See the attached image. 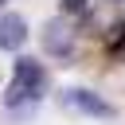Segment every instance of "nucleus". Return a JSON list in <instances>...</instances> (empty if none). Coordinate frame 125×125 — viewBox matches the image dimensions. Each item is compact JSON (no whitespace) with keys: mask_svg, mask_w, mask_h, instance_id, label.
Instances as JSON below:
<instances>
[{"mask_svg":"<svg viewBox=\"0 0 125 125\" xmlns=\"http://www.w3.org/2000/svg\"><path fill=\"white\" fill-rule=\"evenodd\" d=\"M47 90V70L35 62V59H20L16 70H12V82L4 90V102L16 109V105H35L39 94Z\"/></svg>","mask_w":125,"mask_h":125,"instance_id":"obj_1","label":"nucleus"},{"mask_svg":"<svg viewBox=\"0 0 125 125\" xmlns=\"http://www.w3.org/2000/svg\"><path fill=\"white\" fill-rule=\"evenodd\" d=\"M74 39H78V31H74V23L62 20V16L43 27V47H47L55 59H70V55H74Z\"/></svg>","mask_w":125,"mask_h":125,"instance_id":"obj_2","label":"nucleus"},{"mask_svg":"<svg viewBox=\"0 0 125 125\" xmlns=\"http://www.w3.org/2000/svg\"><path fill=\"white\" fill-rule=\"evenodd\" d=\"M62 109L82 113V117H113V105L98 98L94 90H62Z\"/></svg>","mask_w":125,"mask_h":125,"instance_id":"obj_3","label":"nucleus"},{"mask_svg":"<svg viewBox=\"0 0 125 125\" xmlns=\"http://www.w3.org/2000/svg\"><path fill=\"white\" fill-rule=\"evenodd\" d=\"M23 39H27V23H23V16L4 12V16H0V51H20Z\"/></svg>","mask_w":125,"mask_h":125,"instance_id":"obj_4","label":"nucleus"},{"mask_svg":"<svg viewBox=\"0 0 125 125\" xmlns=\"http://www.w3.org/2000/svg\"><path fill=\"white\" fill-rule=\"evenodd\" d=\"M109 59H117V62H125V23H117L113 31H109Z\"/></svg>","mask_w":125,"mask_h":125,"instance_id":"obj_5","label":"nucleus"},{"mask_svg":"<svg viewBox=\"0 0 125 125\" xmlns=\"http://www.w3.org/2000/svg\"><path fill=\"white\" fill-rule=\"evenodd\" d=\"M62 8H66V12H86L90 0H62Z\"/></svg>","mask_w":125,"mask_h":125,"instance_id":"obj_6","label":"nucleus"}]
</instances>
